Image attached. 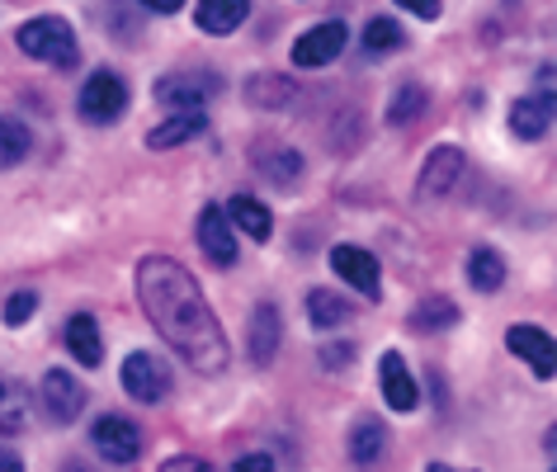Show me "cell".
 Wrapping results in <instances>:
<instances>
[{
  "label": "cell",
  "instance_id": "cell-1",
  "mask_svg": "<svg viewBox=\"0 0 557 472\" xmlns=\"http://www.w3.org/2000/svg\"><path fill=\"white\" fill-rule=\"evenodd\" d=\"M137 298H143L147 322L157 336L199 373H222L232 359V345L222 336L213 308H208L203 288L194 274L171 256H147L137 265Z\"/></svg>",
  "mask_w": 557,
  "mask_h": 472
},
{
  "label": "cell",
  "instance_id": "cell-2",
  "mask_svg": "<svg viewBox=\"0 0 557 472\" xmlns=\"http://www.w3.org/2000/svg\"><path fill=\"white\" fill-rule=\"evenodd\" d=\"M15 44L29 52V58L52 62L58 72H72L76 58H81L76 29H72V24H66L62 15H38V20H29V24H24V29L15 34Z\"/></svg>",
  "mask_w": 557,
  "mask_h": 472
},
{
  "label": "cell",
  "instance_id": "cell-3",
  "mask_svg": "<svg viewBox=\"0 0 557 472\" xmlns=\"http://www.w3.org/2000/svg\"><path fill=\"white\" fill-rule=\"evenodd\" d=\"M119 383H123V393H128V397L147 401V407H157V401L171 397L175 373H171L165 359H157L151 350H133L128 359H123V369H119Z\"/></svg>",
  "mask_w": 557,
  "mask_h": 472
},
{
  "label": "cell",
  "instance_id": "cell-4",
  "mask_svg": "<svg viewBox=\"0 0 557 472\" xmlns=\"http://www.w3.org/2000/svg\"><path fill=\"white\" fill-rule=\"evenodd\" d=\"M218 90H222L218 72H171V76L157 80V100L165 109H175V114H194V109H203Z\"/></svg>",
  "mask_w": 557,
  "mask_h": 472
},
{
  "label": "cell",
  "instance_id": "cell-5",
  "mask_svg": "<svg viewBox=\"0 0 557 472\" xmlns=\"http://www.w3.org/2000/svg\"><path fill=\"white\" fill-rule=\"evenodd\" d=\"M463 171H468L463 151H458V147H435L425 157V165H421V179H416V199H421V203L449 199V194L458 189V179H463Z\"/></svg>",
  "mask_w": 557,
  "mask_h": 472
},
{
  "label": "cell",
  "instance_id": "cell-6",
  "mask_svg": "<svg viewBox=\"0 0 557 472\" xmlns=\"http://www.w3.org/2000/svg\"><path fill=\"white\" fill-rule=\"evenodd\" d=\"M90 444L100 449V458H109V463H119V468L143 458V430H137L128 415H100V421L90 425Z\"/></svg>",
  "mask_w": 557,
  "mask_h": 472
},
{
  "label": "cell",
  "instance_id": "cell-7",
  "mask_svg": "<svg viewBox=\"0 0 557 472\" xmlns=\"http://www.w3.org/2000/svg\"><path fill=\"white\" fill-rule=\"evenodd\" d=\"M331 270H336L341 284H350L359 298H369V302L383 298V270L364 246H331Z\"/></svg>",
  "mask_w": 557,
  "mask_h": 472
},
{
  "label": "cell",
  "instance_id": "cell-8",
  "mask_svg": "<svg viewBox=\"0 0 557 472\" xmlns=\"http://www.w3.org/2000/svg\"><path fill=\"white\" fill-rule=\"evenodd\" d=\"M81 119L86 123H114L123 119V109H128V86H123L119 72H95L86 80V90H81Z\"/></svg>",
  "mask_w": 557,
  "mask_h": 472
},
{
  "label": "cell",
  "instance_id": "cell-9",
  "mask_svg": "<svg viewBox=\"0 0 557 472\" xmlns=\"http://www.w3.org/2000/svg\"><path fill=\"white\" fill-rule=\"evenodd\" d=\"M345 44H350V29H345L341 20H322L317 29L298 34L294 44V66H302V72H312V66H331L345 52Z\"/></svg>",
  "mask_w": 557,
  "mask_h": 472
},
{
  "label": "cell",
  "instance_id": "cell-10",
  "mask_svg": "<svg viewBox=\"0 0 557 472\" xmlns=\"http://www.w3.org/2000/svg\"><path fill=\"white\" fill-rule=\"evenodd\" d=\"M38 393H44V411L52 425H72V421H81V411H86V387L66 369H48Z\"/></svg>",
  "mask_w": 557,
  "mask_h": 472
},
{
  "label": "cell",
  "instance_id": "cell-11",
  "mask_svg": "<svg viewBox=\"0 0 557 472\" xmlns=\"http://www.w3.org/2000/svg\"><path fill=\"white\" fill-rule=\"evenodd\" d=\"M194 232H199V246H203V256L213 260L218 270L236 265V256H242V246H236V236H232V222H227V213H222L218 203H203V213H199V222H194Z\"/></svg>",
  "mask_w": 557,
  "mask_h": 472
},
{
  "label": "cell",
  "instance_id": "cell-12",
  "mask_svg": "<svg viewBox=\"0 0 557 472\" xmlns=\"http://www.w3.org/2000/svg\"><path fill=\"white\" fill-rule=\"evenodd\" d=\"M278 345H284V312L274 308V302H260L256 312H250V331H246V350L256 364H270L278 355Z\"/></svg>",
  "mask_w": 557,
  "mask_h": 472
},
{
  "label": "cell",
  "instance_id": "cell-13",
  "mask_svg": "<svg viewBox=\"0 0 557 472\" xmlns=\"http://www.w3.org/2000/svg\"><path fill=\"white\" fill-rule=\"evenodd\" d=\"M379 383H383V401L393 411H416L421 393H416V378H411L407 359H401L397 350H383V359H379Z\"/></svg>",
  "mask_w": 557,
  "mask_h": 472
},
{
  "label": "cell",
  "instance_id": "cell-14",
  "mask_svg": "<svg viewBox=\"0 0 557 472\" xmlns=\"http://www.w3.org/2000/svg\"><path fill=\"white\" fill-rule=\"evenodd\" d=\"M510 128L524 137V142H539L548 137L553 128V90H539V95H524V100L510 104Z\"/></svg>",
  "mask_w": 557,
  "mask_h": 472
},
{
  "label": "cell",
  "instance_id": "cell-15",
  "mask_svg": "<svg viewBox=\"0 0 557 472\" xmlns=\"http://www.w3.org/2000/svg\"><path fill=\"white\" fill-rule=\"evenodd\" d=\"M506 345L539 373V378H553V336L543 326H510Z\"/></svg>",
  "mask_w": 557,
  "mask_h": 472
},
{
  "label": "cell",
  "instance_id": "cell-16",
  "mask_svg": "<svg viewBox=\"0 0 557 472\" xmlns=\"http://www.w3.org/2000/svg\"><path fill=\"white\" fill-rule=\"evenodd\" d=\"M66 350H72L76 364H86V369H100L104 364V336H100V326H95V316L90 312H76L72 322H66Z\"/></svg>",
  "mask_w": 557,
  "mask_h": 472
},
{
  "label": "cell",
  "instance_id": "cell-17",
  "mask_svg": "<svg viewBox=\"0 0 557 472\" xmlns=\"http://www.w3.org/2000/svg\"><path fill=\"white\" fill-rule=\"evenodd\" d=\"M256 171H264V179H274V185L294 189L302 175V157L284 142H256Z\"/></svg>",
  "mask_w": 557,
  "mask_h": 472
},
{
  "label": "cell",
  "instance_id": "cell-18",
  "mask_svg": "<svg viewBox=\"0 0 557 472\" xmlns=\"http://www.w3.org/2000/svg\"><path fill=\"white\" fill-rule=\"evenodd\" d=\"M250 15V0H199V10H194V24H199L203 34H236L242 29V20Z\"/></svg>",
  "mask_w": 557,
  "mask_h": 472
},
{
  "label": "cell",
  "instance_id": "cell-19",
  "mask_svg": "<svg viewBox=\"0 0 557 472\" xmlns=\"http://www.w3.org/2000/svg\"><path fill=\"white\" fill-rule=\"evenodd\" d=\"M387 454V425L379 415H359L350 425V463L355 468H373Z\"/></svg>",
  "mask_w": 557,
  "mask_h": 472
},
{
  "label": "cell",
  "instance_id": "cell-20",
  "mask_svg": "<svg viewBox=\"0 0 557 472\" xmlns=\"http://www.w3.org/2000/svg\"><path fill=\"white\" fill-rule=\"evenodd\" d=\"M199 133H208V119H203V109H194V114H175V119L157 123V128L147 133V147H151V151L185 147V142H194Z\"/></svg>",
  "mask_w": 557,
  "mask_h": 472
},
{
  "label": "cell",
  "instance_id": "cell-21",
  "mask_svg": "<svg viewBox=\"0 0 557 472\" xmlns=\"http://www.w3.org/2000/svg\"><path fill=\"white\" fill-rule=\"evenodd\" d=\"M227 213L232 227H242L250 241H270V232H274V218H270V208H264L260 199H250V194H236V199L222 208Z\"/></svg>",
  "mask_w": 557,
  "mask_h": 472
},
{
  "label": "cell",
  "instance_id": "cell-22",
  "mask_svg": "<svg viewBox=\"0 0 557 472\" xmlns=\"http://www.w3.org/2000/svg\"><path fill=\"white\" fill-rule=\"evenodd\" d=\"M468 284L478 288V294H496V288L506 284V260H500L496 246H472V256H468Z\"/></svg>",
  "mask_w": 557,
  "mask_h": 472
},
{
  "label": "cell",
  "instance_id": "cell-23",
  "mask_svg": "<svg viewBox=\"0 0 557 472\" xmlns=\"http://www.w3.org/2000/svg\"><path fill=\"white\" fill-rule=\"evenodd\" d=\"M294 95H298V86L288 76H250L246 80V100L256 109H288Z\"/></svg>",
  "mask_w": 557,
  "mask_h": 472
},
{
  "label": "cell",
  "instance_id": "cell-24",
  "mask_svg": "<svg viewBox=\"0 0 557 472\" xmlns=\"http://www.w3.org/2000/svg\"><path fill=\"white\" fill-rule=\"evenodd\" d=\"M308 322H312V331H336L341 322H350V302L336 298L331 288H312L308 294Z\"/></svg>",
  "mask_w": 557,
  "mask_h": 472
},
{
  "label": "cell",
  "instance_id": "cell-25",
  "mask_svg": "<svg viewBox=\"0 0 557 472\" xmlns=\"http://www.w3.org/2000/svg\"><path fill=\"white\" fill-rule=\"evenodd\" d=\"M24 421H29V393L0 373V435H15V430H24Z\"/></svg>",
  "mask_w": 557,
  "mask_h": 472
},
{
  "label": "cell",
  "instance_id": "cell-26",
  "mask_svg": "<svg viewBox=\"0 0 557 472\" xmlns=\"http://www.w3.org/2000/svg\"><path fill=\"white\" fill-rule=\"evenodd\" d=\"M430 109V90L425 86H401L397 95H393V104H387V123H393V128H407V123H416Z\"/></svg>",
  "mask_w": 557,
  "mask_h": 472
},
{
  "label": "cell",
  "instance_id": "cell-27",
  "mask_svg": "<svg viewBox=\"0 0 557 472\" xmlns=\"http://www.w3.org/2000/svg\"><path fill=\"white\" fill-rule=\"evenodd\" d=\"M458 322V308L449 298H440V294H430V298H421L411 308V326L416 331H449Z\"/></svg>",
  "mask_w": 557,
  "mask_h": 472
},
{
  "label": "cell",
  "instance_id": "cell-28",
  "mask_svg": "<svg viewBox=\"0 0 557 472\" xmlns=\"http://www.w3.org/2000/svg\"><path fill=\"white\" fill-rule=\"evenodd\" d=\"M29 147H34V137L20 119H0V171L20 165L24 157H29Z\"/></svg>",
  "mask_w": 557,
  "mask_h": 472
},
{
  "label": "cell",
  "instance_id": "cell-29",
  "mask_svg": "<svg viewBox=\"0 0 557 472\" xmlns=\"http://www.w3.org/2000/svg\"><path fill=\"white\" fill-rule=\"evenodd\" d=\"M364 48H369V52H393V48H401V24L387 20V15L369 20V24H364Z\"/></svg>",
  "mask_w": 557,
  "mask_h": 472
},
{
  "label": "cell",
  "instance_id": "cell-30",
  "mask_svg": "<svg viewBox=\"0 0 557 472\" xmlns=\"http://www.w3.org/2000/svg\"><path fill=\"white\" fill-rule=\"evenodd\" d=\"M34 312H38V294H29V288H20V294L5 298V326H24Z\"/></svg>",
  "mask_w": 557,
  "mask_h": 472
},
{
  "label": "cell",
  "instance_id": "cell-31",
  "mask_svg": "<svg viewBox=\"0 0 557 472\" xmlns=\"http://www.w3.org/2000/svg\"><path fill=\"white\" fill-rule=\"evenodd\" d=\"M157 472H218L208 458H194V454H175V458H165V463Z\"/></svg>",
  "mask_w": 557,
  "mask_h": 472
},
{
  "label": "cell",
  "instance_id": "cell-32",
  "mask_svg": "<svg viewBox=\"0 0 557 472\" xmlns=\"http://www.w3.org/2000/svg\"><path fill=\"white\" fill-rule=\"evenodd\" d=\"M393 5H401V10H407V15H416V20H440L444 0H393Z\"/></svg>",
  "mask_w": 557,
  "mask_h": 472
},
{
  "label": "cell",
  "instance_id": "cell-33",
  "mask_svg": "<svg viewBox=\"0 0 557 472\" xmlns=\"http://www.w3.org/2000/svg\"><path fill=\"white\" fill-rule=\"evenodd\" d=\"M317 359H322V369L336 373V369H345V364H350V359H355V345H326V350L317 355Z\"/></svg>",
  "mask_w": 557,
  "mask_h": 472
},
{
  "label": "cell",
  "instance_id": "cell-34",
  "mask_svg": "<svg viewBox=\"0 0 557 472\" xmlns=\"http://www.w3.org/2000/svg\"><path fill=\"white\" fill-rule=\"evenodd\" d=\"M232 472H274V458L270 454H246V458H236Z\"/></svg>",
  "mask_w": 557,
  "mask_h": 472
},
{
  "label": "cell",
  "instance_id": "cell-35",
  "mask_svg": "<svg viewBox=\"0 0 557 472\" xmlns=\"http://www.w3.org/2000/svg\"><path fill=\"white\" fill-rule=\"evenodd\" d=\"M0 472H24V458L10 444H0Z\"/></svg>",
  "mask_w": 557,
  "mask_h": 472
},
{
  "label": "cell",
  "instance_id": "cell-36",
  "mask_svg": "<svg viewBox=\"0 0 557 472\" xmlns=\"http://www.w3.org/2000/svg\"><path fill=\"white\" fill-rule=\"evenodd\" d=\"M143 5L151 10V15H175V10L185 5V0H143Z\"/></svg>",
  "mask_w": 557,
  "mask_h": 472
},
{
  "label": "cell",
  "instance_id": "cell-37",
  "mask_svg": "<svg viewBox=\"0 0 557 472\" xmlns=\"http://www.w3.org/2000/svg\"><path fill=\"white\" fill-rule=\"evenodd\" d=\"M425 472H458V468H449V463H430Z\"/></svg>",
  "mask_w": 557,
  "mask_h": 472
},
{
  "label": "cell",
  "instance_id": "cell-38",
  "mask_svg": "<svg viewBox=\"0 0 557 472\" xmlns=\"http://www.w3.org/2000/svg\"><path fill=\"white\" fill-rule=\"evenodd\" d=\"M62 472H86V468H81V463H66V468H62Z\"/></svg>",
  "mask_w": 557,
  "mask_h": 472
}]
</instances>
